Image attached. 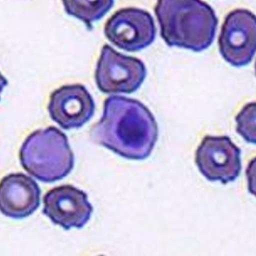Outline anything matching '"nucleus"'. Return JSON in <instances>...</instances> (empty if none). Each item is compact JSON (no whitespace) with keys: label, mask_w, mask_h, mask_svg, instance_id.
Wrapping results in <instances>:
<instances>
[{"label":"nucleus","mask_w":256,"mask_h":256,"mask_svg":"<svg viewBox=\"0 0 256 256\" xmlns=\"http://www.w3.org/2000/svg\"><path fill=\"white\" fill-rule=\"evenodd\" d=\"M41 190L33 179L22 174H9L0 184V208L8 218L22 219L35 212L40 204Z\"/></svg>","instance_id":"10"},{"label":"nucleus","mask_w":256,"mask_h":256,"mask_svg":"<svg viewBox=\"0 0 256 256\" xmlns=\"http://www.w3.org/2000/svg\"><path fill=\"white\" fill-rule=\"evenodd\" d=\"M241 150L228 136H208L196 151V163L206 180L228 184L242 170Z\"/></svg>","instance_id":"7"},{"label":"nucleus","mask_w":256,"mask_h":256,"mask_svg":"<svg viewBox=\"0 0 256 256\" xmlns=\"http://www.w3.org/2000/svg\"><path fill=\"white\" fill-rule=\"evenodd\" d=\"M146 76V68L140 59L122 55L108 44L102 47L95 73L96 85L102 92H134Z\"/></svg>","instance_id":"4"},{"label":"nucleus","mask_w":256,"mask_h":256,"mask_svg":"<svg viewBox=\"0 0 256 256\" xmlns=\"http://www.w3.org/2000/svg\"><path fill=\"white\" fill-rule=\"evenodd\" d=\"M93 142L131 160L148 157L158 136L150 110L138 100L112 96L107 98L100 120L90 130Z\"/></svg>","instance_id":"1"},{"label":"nucleus","mask_w":256,"mask_h":256,"mask_svg":"<svg viewBox=\"0 0 256 256\" xmlns=\"http://www.w3.org/2000/svg\"><path fill=\"white\" fill-rule=\"evenodd\" d=\"M106 36L113 45L128 52L149 46L155 40L156 29L151 14L136 8H122L108 20Z\"/></svg>","instance_id":"6"},{"label":"nucleus","mask_w":256,"mask_h":256,"mask_svg":"<svg viewBox=\"0 0 256 256\" xmlns=\"http://www.w3.org/2000/svg\"><path fill=\"white\" fill-rule=\"evenodd\" d=\"M43 214L64 229L81 228L90 220L93 208L88 196L76 187L62 186L50 190L44 198Z\"/></svg>","instance_id":"8"},{"label":"nucleus","mask_w":256,"mask_h":256,"mask_svg":"<svg viewBox=\"0 0 256 256\" xmlns=\"http://www.w3.org/2000/svg\"><path fill=\"white\" fill-rule=\"evenodd\" d=\"M256 105L255 102L246 105L236 118V131L244 140L256 144Z\"/></svg>","instance_id":"12"},{"label":"nucleus","mask_w":256,"mask_h":256,"mask_svg":"<svg viewBox=\"0 0 256 256\" xmlns=\"http://www.w3.org/2000/svg\"><path fill=\"white\" fill-rule=\"evenodd\" d=\"M219 48L224 60L235 67L248 65L256 49V19L248 10L237 9L226 17L219 37Z\"/></svg>","instance_id":"5"},{"label":"nucleus","mask_w":256,"mask_h":256,"mask_svg":"<svg viewBox=\"0 0 256 256\" xmlns=\"http://www.w3.org/2000/svg\"><path fill=\"white\" fill-rule=\"evenodd\" d=\"M20 160L28 174L45 183L65 178L74 166L66 136L54 126L30 135L22 145Z\"/></svg>","instance_id":"3"},{"label":"nucleus","mask_w":256,"mask_h":256,"mask_svg":"<svg viewBox=\"0 0 256 256\" xmlns=\"http://www.w3.org/2000/svg\"><path fill=\"white\" fill-rule=\"evenodd\" d=\"M154 10L161 36L168 46L200 52L214 42L218 19L208 4L198 0H161Z\"/></svg>","instance_id":"2"},{"label":"nucleus","mask_w":256,"mask_h":256,"mask_svg":"<svg viewBox=\"0 0 256 256\" xmlns=\"http://www.w3.org/2000/svg\"><path fill=\"white\" fill-rule=\"evenodd\" d=\"M66 12L80 20L87 28L92 29L94 22L104 17L114 4V1H63Z\"/></svg>","instance_id":"11"},{"label":"nucleus","mask_w":256,"mask_h":256,"mask_svg":"<svg viewBox=\"0 0 256 256\" xmlns=\"http://www.w3.org/2000/svg\"><path fill=\"white\" fill-rule=\"evenodd\" d=\"M95 103L84 86H63L54 91L48 106L49 114L62 129L80 128L90 121L95 112Z\"/></svg>","instance_id":"9"}]
</instances>
